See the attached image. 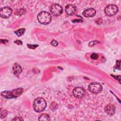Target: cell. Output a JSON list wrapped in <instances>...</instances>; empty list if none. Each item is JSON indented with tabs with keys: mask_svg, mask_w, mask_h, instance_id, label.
I'll return each instance as SVG.
<instances>
[{
	"mask_svg": "<svg viewBox=\"0 0 121 121\" xmlns=\"http://www.w3.org/2000/svg\"><path fill=\"white\" fill-rule=\"evenodd\" d=\"M46 107L45 100L43 98L39 97L35 99L33 103V108L34 110L38 112L43 111Z\"/></svg>",
	"mask_w": 121,
	"mask_h": 121,
	"instance_id": "obj_1",
	"label": "cell"
},
{
	"mask_svg": "<svg viewBox=\"0 0 121 121\" xmlns=\"http://www.w3.org/2000/svg\"><path fill=\"white\" fill-rule=\"evenodd\" d=\"M37 19L39 23L43 25L48 24L51 21V14L46 11H42L37 16Z\"/></svg>",
	"mask_w": 121,
	"mask_h": 121,
	"instance_id": "obj_2",
	"label": "cell"
},
{
	"mask_svg": "<svg viewBox=\"0 0 121 121\" xmlns=\"http://www.w3.org/2000/svg\"><path fill=\"white\" fill-rule=\"evenodd\" d=\"M118 11V8L117 6L113 4L109 5L104 9V13L108 16L115 15Z\"/></svg>",
	"mask_w": 121,
	"mask_h": 121,
	"instance_id": "obj_3",
	"label": "cell"
},
{
	"mask_svg": "<svg viewBox=\"0 0 121 121\" xmlns=\"http://www.w3.org/2000/svg\"><path fill=\"white\" fill-rule=\"evenodd\" d=\"M88 89L94 94H98L102 91V86L99 83L93 82L89 85Z\"/></svg>",
	"mask_w": 121,
	"mask_h": 121,
	"instance_id": "obj_4",
	"label": "cell"
},
{
	"mask_svg": "<svg viewBox=\"0 0 121 121\" xmlns=\"http://www.w3.org/2000/svg\"><path fill=\"white\" fill-rule=\"evenodd\" d=\"M50 11L52 14L54 16H59L63 12V8L58 4H52L50 8Z\"/></svg>",
	"mask_w": 121,
	"mask_h": 121,
	"instance_id": "obj_5",
	"label": "cell"
},
{
	"mask_svg": "<svg viewBox=\"0 0 121 121\" xmlns=\"http://www.w3.org/2000/svg\"><path fill=\"white\" fill-rule=\"evenodd\" d=\"M86 94L85 90L81 87H75L73 90V94L74 96L78 98H81L83 97Z\"/></svg>",
	"mask_w": 121,
	"mask_h": 121,
	"instance_id": "obj_6",
	"label": "cell"
},
{
	"mask_svg": "<svg viewBox=\"0 0 121 121\" xmlns=\"http://www.w3.org/2000/svg\"><path fill=\"white\" fill-rule=\"evenodd\" d=\"M12 10L9 7H5L0 10V16L2 18H8L12 14Z\"/></svg>",
	"mask_w": 121,
	"mask_h": 121,
	"instance_id": "obj_7",
	"label": "cell"
},
{
	"mask_svg": "<svg viewBox=\"0 0 121 121\" xmlns=\"http://www.w3.org/2000/svg\"><path fill=\"white\" fill-rule=\"evenodd\" d=\"M77 9L75 5L73 4H69L65 8V12L68 15L72 16L76 12Z\"/></svg>",
	"mask_w": 121,
	"mask_h": 121,
	"instance_id": "obj_8",
	"label": "cell"
},
{
	"mask_svg": "<svg viewBox=\"0 0 121 121\" xmlns=\"http://www.w3.org/2000/svg\"><path fill=\"white\" fill-rule=\"evenodd\" d=\"M115 107L112 104H108L104 108L105 112L109 115H112L115 113Z\"/></svg>",
	"mask_w": 121,
	"mask_h": 121,
	"instance_id": "obj_9",
	"label": "cell"
},
{
	"mask_svg": "<svg viewBox=\"0 0 121 121\" xmlns=\"http://www.w3.org/2000/svg\"><path fill=\"white\" fill-rule=\"evenodd\" d=\"M95 13L96 11L95 9L93 8H89L84 10L82 14L85 17H94L95 15Z\"/></svg>",
	"mask_w": 121,
	"mask_h": 121,
	"instance_id": "obj_10",
	"label": "cell"
},
{
	"mask_svg": "<svg viewBox=\"0 0 121 121\" xmlns=\"http://www.w3.org/2000/svg\"><path fill=\"white\" fill-rule=\"evenodd\" d=\"M12 70L15 75L18 76L20 73H21L22 71V69L18 64L15 63L13 65Z\"/></svg>",
	"mask_w": 121,
	"mask_h": 121,
	"instance_id": "obj_11",
	"label": "cell"
},
{
	"mask_svg": "<svg viewBox=\"0 0 121 121\" xmlns=\"http://www.w3.org/2000/svg\"><path fill=\"white\" fill-rule=\"evenodd\" d=\"M23 92V89L22 88H18L11 91V94L13 98H16L19 96Z\"/></svg>",
	"mask_w": 121,
	"mask_h": 121,
	"instance_id": "obj_12",
	"label": "cell"
},
{
	"mask_svg": "<svg viewBox=\"0 0 121 121\" xmlns=\"http://www.w3.org/2000/svg\"><path fill=\"white\" fill-rule=\"evenodd\" d=\"M1 95L2 96H3L4 97L7 98V99L13 98L12 94H11V91H3L1 93Z\"/></svg>",
	"mask_w": 121,
	"mask_h": 121,
	"instance_id": "obj_13",
	"label": "cell"
},
{
	"mask_svg": "<svg viewBox=\"0 0 121 121\" xmlns=\"http://www.w3.org/2000/svg\"><path fill=\"white\" fill-rule=\"evenodd\" d=\"M39 121H49L50 120V116L47 114H43L40 115L38 119Z\"/></svg>",
	"mask_w": 121,
	"mask_h": 121,
	"instance_id": "obj_14",
	"label": "cell"
},
{
	"mask_svg": "<svg viewBox=\"0 0 121 121\" xmlns=\"http://www.w3.org/2000/svg\"><path fill=\"white\" fill-rule=\"evenodd\" d=\"M25 32V29L24 28H20L15 31V33L17 35V36H21L24 34Z\"/></svg>",
	"mask_w": 121,
	"mask_h": 121,
	"instance_id": "obj_15",
	"label": "cell"
},
{
	"mask_svg": "<svg viewBox=\"0 0 121 121\" xmlns=\"http://www.w3.org/2000/svg\"><path fill=\"white\" fill-rule=\"evenodd\" d=\"M7 114H8V112L6 110H5V109H1L0 110V114L1 118L5 117L7 116Z\"/></svg>",
	"mask_w": 121,
	"mask_h": 121,
	"instance_id": "obj_16",
	"label": "cell"
},
{
	"mask_svg": "<svg viewBox=\"0 0 121 121\" xmlns=\"http://www.w3.org/2000/svg\"><path fill=\"white\" fill-rule=\"evenodd\" d=\"M90 58H91V60H97L99 58V55L95 53H93L90 55Z\"/></svg>",
	"mask_w": 121,
	"mask_h": 121,
	"instance_id": "obj_17",
	"label": "cell"
},
{
	"mask_svg": "<svg viewBox=\"0 0 121 121\" xmlns=\"http://www.w3.org/2000/svg\"><path fill=\"white\" fill-rule=\"evenodd\" d=\"M58 104L55 102H52L50 106V108L52 110H55L56 108H57Z\"/></svg>",
	"mask_w": 121,
	"mask_h": 121,
	"instance_id": "obj_18",
	"label": "cell"
},
{
	"mask_svg": "<svg viewBox=\"0 0 121 121\" xmlns=\"http://www.w3.org/2000/svg\"><path fill=\"white\" fill-rule=\"evenodd\" d=\"M37 46H38V45H31V44H27V47L32 49H35L36 48Z\"/></svg>",
	"mask_w": 121,
	"mask_h": 121,
	"instance_id": "obj_19",
	"label": "cell"
},
{
	"mask_svg": "<svg viewBox=\"0 0 121 121\" xmlns=\"http://www.w3.org/2000/svg\"><path fill=\"white\" fill-rule=\"evenodd\" d=\"M51 44L52 45L54 46H57V45H58V42H57V41H56V40H52V42H51Z\"/></svg>",
	"mask_w": 121,
	"mask_h": 121,
	"instance_id": "obj_20",
	"label": "cell"
},
{
	"mask_svg": "<svg viewBox=\"0 0 121 121\" xmlns=\"http://www.w3.org/2000/svg\"><path fill=\"white\" fill-rule=\"evenodd\" d=\"M98 43V42L97 41H92L91 42L89 43V46H94L95 45V44H96V43Z\"/></svg>",
	"mask_w": 121,
	"mask_h": 121,
	"instance_id": "obj_21",
	"label": "cell"
},
{
	"mask_svg": "<svg viewBox=\"0 0 121 121\" xmlns=\"http://www.w3.org/2000/svg\"><path fill=\"white\" fill-rule=\"evenodd\" d=\"M12 120L13 121H22V120H23V119L20 117H16Z\"/></svg>",
	"mask_w": 121,
	"mask_h": 121,
	"instance_id": "obj_22",
	"label": "cell"
},
{
	"mask_svg": "<svg viewBox=\"0 0 121 121\" xmlns=\"http://www.w3.org/2000/svg\"><path fill=\"white\" fill-rule=\"evenodd\" d=\"M15 43H17L18 45H22V42L20 40H17L15 41Z\"/></svg>",
	"mask_w": 121,
	"mask_h": 121,
	"instance_id": "obj_23",
	"label": "cell"
}]
</instances>
